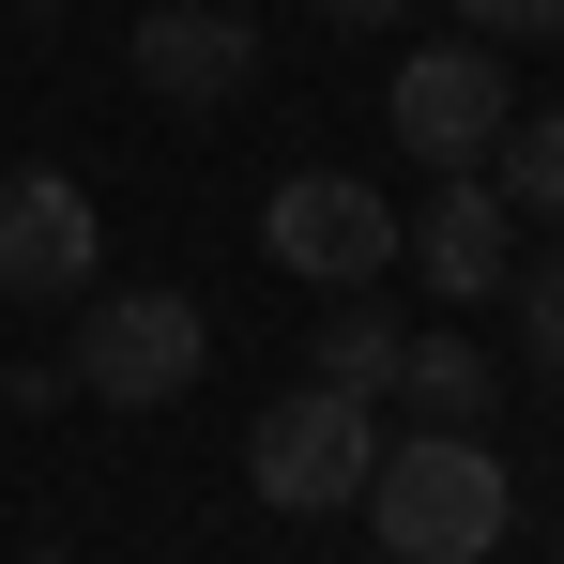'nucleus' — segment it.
I'll return each instance as SVG.
<instances>
[{"instance_id": "obj_1", "label": "nucleus", "mask_w": 564, "mask_h": 564, "mask_svg": "<svg viewBox=\"0 0 564 564\" xmlns=\"http://www.w3.org/2000/svg\"><path fill=\"white\" fill-rule=\"evenodd\" d=\"M503 458H488V427H397L367 458V534L397 564H488L503 550Z\"/></svg>"}, {"instance_id": "obj_2", "label": "nucleus", "mask_w": 564, "mask_h": 564, "mask_svg": "<svg viewBox=\"0 0 564 564\" xmlns=\"http://www.w3.org/2000/svg\"><path fill=\"white\" fill-rule=\"evenodd\" d=\"M198 367H214L198 290H93L77 305V397H107V412H169Z\"/></svg>"}, {"instance_id": "obj_3", "label": "nucleus", "mask_w": 564, "mask_h": 564, "mask_svg": "<svg viewBox=\"0 0 564 564\" xmlns=\"http://www.w3.org/2000/svg\"><path fill=\"white\" fill-rule=\"evenodd\" d=\"M367 458H381V412H367V397H321V381H290L275 412L245 427V488H260V503H290V519L367 503Z\"/></svg>"}, {"instance_id": "obj_4", "label": "nucleus", "mask_w": 564, "mask_h": 564, "mask_svg": "<svg viewBox=\"0 0 564 564\" xmlns=\"http://www.w3.org/2000/svg\"><path fill=\"white\" fill-rule=\"evenodd\" d=\"M260 245H275L305 290H381V260H397V214H381L351 169H305V184H275Z\"/></svg>"}, {"instance_id": "obj_5", "label": "nucleus", "mask_w": 564, "mask_h": 564, "mask_svg": "<svg viewBox=\"0 0 564 564\" xmlns=\"http://www.w3.org/2000/svg\"><path fill=\"white\" fill-rule=\"evenodd\" d=\"M107 260V229H93V184L77 169H15L0 184V290L15 305H77Z\"/></svg>"}, {"instance_id": "obj_6", "label": "nucleus", "mask_w": 564, "mask_h": 564, "mask_svg": "<svg viewBox=\"0 0 564 564\" xmlns=\"http://www.w3.org/2000/svg\"><path fill=\"white\" fill-rule=\"evenodd\" d=\"M503 62H488V46H412V62H397V107H381V122H397V138H412V153H427V169H488V138H503Z\"/></svg>"}, {"instance_id": "obj_7", "label": "nucleus", "mask_w": 564, "mask_h": 564, "mask_svg": "<svg viewBox=\"0 0 564 564\" xmlns=\"http://www.w3.org/2000/svg\"><path fill=\"white\" fill-rule=\"evenodd\" d=\"M397 260L443 290V305H473V290L519 275V214L488 198V169H443V198H427V214H397Z\"/></svg>"}, {"instance_id": "obj_8", "label": "nucleus", "mask_w": 564, "mask_h": 564, "mask_svg": "<svg viewBox=\"0 0 564 564\" xmlns=\"http://www.w3.org/2000/svg\"><path fill=\"white\" fill-rule=\"evenodd\" d=\"M260 77V31L229 15V0H153L138 15V93H169V107H229Z\"/></svg>"}, {"instance_id": "obj_9", "label": "nucleus", "mask_w": 564, "mask_h": 564, "mask_svg": "<svg viewBox=\"0 0 564 564\" xmlns=\"http://www.w3.org/2000/svg\"><path fill=\"white\" fill-rule=\"evenodd\" d=\"M381 397H397L412 427H488V397H503V367H488L473 336H443V321H427V336H397V381H381Z\"/></svg>"}, {"instance_id": "obj_10", "label": "nucleus", "mask_w": 564, "mask_h": 564, "mask_svg": "<svg viewBox=\"0 0 564 564\" xmlns=\"http://www.w3.org/2000/svg\"><path fill=\"white\" fill-rule=\"evenodd\" d=\"M305 381L381 412V381H397V305H381V290H336V305H321V351H305Z\"/></svg>"}, {"instance_id": "obj_11", "label": "nucleus", "mask_w": 564, "mask_h": 564, "mask_svg": "<svg viewBox=\"0 0 564 564\" xmlns=\"http://www.w3.org/2000/svg\"><path fill=\"white\" fill-rule=\"evenodd\" d=\"M488 198H503V214H564V107H503V138H488Z\"/></svg>"}, {"instance_id": "obj_12", "label": "nucleus", "mask_w": 564, "mask_h": 564, "mask_svg": "<svg viewBox=\"0 0 564 564\" xmlns=\"http://www.w3.org/2000/svg\"><path fill=\"white\" fill-rule=\"evenodd\" d=\"M503 290H519V336H534V367H564V245H550V260H519Z\"/></svg>"}, {"instance_id": "obj_13", "label": "nucleus", "mask_w": 564, "mask_h": 564, "mask_svg": "<svg viewBox=\"0 0 564 564\" xmlns=\"http://www.w3.org/2000/svg\"><path fill=\"white\" fill-rule=\"evenodd\" d=\"M473 15V46H503V31H564V0H458Z\"/></svg>"}, {"instance_id": "obj_14", "label": "nucleus", "mask_w": 564, "mask_h": 564, "mask_svg": "<svg viewBox=\"0 0 564 564\" xmlns=\"http://www.w3.org/2000/svg\"><path fill=\"white\" fill-rule=\"evenodd\" d=\"M321 15H336V31H381V15H397V0H321Z\"/></svg>"}, {"instance_id": "obj_15", "label": "nucleus", "mask_w": 564, "mask_h": 564, "mask_svg": "<svg viewBox=\"0 0 564 564\" xmlns=\"http://www.w3.org/2000/svg\"><path fill=\"white\" fill-rule=\"evenodd\" d=\"M229 15H245V0H229Z\"/></svg>"}, {"instance_id": "obj_16", "label": "nucleus", "mask_w": 564, "mask_h": 564, "mask_svg": "<svg viewBox=\"0 0 564 564\" xmlns=\"http://www.w3.org/2000/svg\"><path fill=\"white\" fill-rule=\"evenodd\" d=\"M46 564H62V550H46Z\"/></svg>"}]
</instances>
